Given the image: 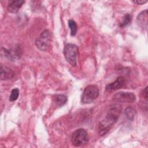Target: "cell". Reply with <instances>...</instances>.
<instances>
[{
	"label": "cell",
	"instance_id": "5",
	"mask_svg": "<svg viewBox=\"0 0 148 148\" xmlns=\"http://www.w3.org/2000/svg\"><path fill=\"white\" fill-rule=\"evenodd\" d=\"M50 43V34L48 30L43 31L40 36L36 39V47L41 51H46Z\"/></svg>",
	"mask_w": 148,
	"mask_h": 148
},
{
	"label": "cell",
	"instance_id": "4",
	"mask_svg": "<svg viewBox=\"0 0 148 148\" xmlns=\"http://www.w3.org/2000/svg\"><path fill=\"white\" fill-rule=\"evenodd\" d=\"M72 143L75 146H82L88 141L87 131L83 128H79L73 132L71 137Z\"/></svg>",
	"mask_w": 148,
	"mask_h": 148
},
{
	"label": "cell",
	"instance_id": "11",
	"mask_svg": "<svg viewBox=\"0 0 148 148\" xmlns=\"http://www.w3.org/2000/svg\"><path fill=\"white\" fill-rule=\"evenodd\" d=\"M54 101L58 106H61L66 102L67 97L62 94L56 95L54 98Z\"/></svg>",
	"mask_w": 148,
	"mask_h": 148
},
{
	"label": "cell",
	"instance_id": "14",
	"mask_svg": "<svg viewBox=\"0 0 148 148\" xmlns=\"http://www.w3.org/2000/svg\"><path fill=\"white\" fill-rule=\"evenodd\" d=\"M131 16L130 14L127 13L124 16L121 22H120V27H124L127 26V25H128L131 23Z\"/></svg>",
	"mask_w": 148,
	"mask_h": 148
},
{
	"label": "cell",
	"instance_id": "13",
	"mask_svg": "<svg viewBox=\"0 0 148 148\" xmlns=\"http://www.w3.org/2000/svg\"><path fill=\"white\" fill-rule=\"evenodd\" d=\"M68 26L71 29V35L75 36L77 32V25L75 21L73 20H69L68 21Z\"/></svg>",
	"mask_w": 148,
	"mask_h": 148
},
{
	"label": "cell",
	"instance_id": "7",
	"mask_svg": "<svg viewBox=\"0 0 148 148\" xmlns=\"http://www.w3.org/2000/svg\"><path fill=\"white\" fill-rule=\"evenodd\" d=\"M125 83V79L123 76H119L116 80H114L113 82L108 84L106 86V90L107 91H113V90H116L118 89H120L121 88Z\"/></svg>",
	"mask_w": 148,
	"mask_h": 148
},
{
	"label": "cell",
	"instance_id": "6",
	"mask_svg": "<svg viewBox=\"0 0 148 148\" xmlns=\"http://www.w3.org/2000/svg\"><path fill=\"white\" fill-rule=\"evenodd\" d=\"M113 100L119 102H133L136 100V96L132 92L120 91L113 95Z\"/></svg>",
	"mask_w": 148,
	"mask_h": 148
},
{
	"label": "cell",
	"instance_id": "15",
	"mask_svg": "<svg viewBox=\"0 0 148 148\" xmlns=\"http://www.w3.org/2000/svg\"><path fill=\"white\" fill-rule=\"evenodd\" d=\"M19 95V90L17 88H14L12 90L10 95L9 97V101L11 102L15 101L17 99Z\"/></svg>",
	"mask_w": 148,
	"mask_h": 148
},
{
	"label": "cell",
	"instance_id": "12",
	"mask_svg": "<svg viewBox=\"0 0 148 148\" xmlns=\"http://www.w3.org/2000/svg\"><path fill=\"white\" fill-rule=\"evenodd\" d=\"M124 114L128 120L132 121L134 119V117L135 116L136 111L133 108L129 106L125 110Z\"/></svg>",
	"mask_w": 148,
	"mask_h": 148
},
{
	"label": "cell",
	"instance_id": "17",
	"mask_svg": "<svg viewBox=\"0 0 148 148\" xmlns=\"http://www.w3.org/2000/svg\"><path fill=\"white\" fill-rule=\"evenodd\" d=\"M143 96L145 98L146 102H147V87H146L143 90Z\"/></svg>",
	"mask_w": 148,
	"mask_h": 148
},
{
	"label": "cell",
	"instance_id": "9",
	"mask_svg": "<svg viewBox=\"0 0 148 148\" xmlns=\"http://www.w3.org/2000/svg\"><path fill=\"white\" fill-rule=\"evenodd\" d=\"M147 10H145L139 13L136 18V21L138 23V24L143 29H146L147 28Z\"/></svg>",
	"mask_w": 148,
	"mask_h": 148
},
{
	"label": "cell",
	"instance_id": "2",
	"mask_svg": "<svg viewBox=\"0 0 148 148\" xmlns=\"http://www.w3.org/2000/svg\"><path fill=\"white\" fill-rule=\"evenodd\" d=\"M99 95V88L97 85L90 84L84 90L82 96L81 101L83 103H90L93 102Z\"/></svg>",
	"mask_w": 148,
	"mask_h": 148
},
{
	"label": "cell",
	"instance_id": "16",
	"mask_svg": "<svg viewBox=\"0 0 148 148\" xmlns=\"http://www.w3.org/2000/svg\"><path fill=\"white\" fill-rule=\"evenodd\" d=\"M147 2V0H137V1H134L133 2L135 3H136L137 5H143L145 3H146Z\"/></svg>",
	"mask_w": 148,
	"mask_h": 148
},
{
	"label": "cell",
	"instance_id": "3",
	"mask_svg": "<svg viewBox=\"0 0 148 148\" xmlns=\"http://www.w3.org/2000/svg\"><path fill=\"white\" fill-rule=\"evenodd\" d=\"M78 52V47L72 43L66 44L64 49V55L66 61L72 66H75L77 64L76 57Z\"/></svg>",
	"mask_w": 148,
	"mask_h": 148
},
{
	"label": "cell",
	"instance_id": "8",
	"mask_svg": "<svg viewBox=\"0 0 148 148\" xmlns=\"http://www.w3.org/2000/svg\"><path fill=\"white\" fill-rule=\"evenodd\" d=\"M14 75V72L9 67L1 65L0 78L2 80H7L11 79Z\"/></svg>",
	"mask_w": 148,
	"mask_h": 148
},
{
	"label": "cell",
	"instance_id": "1",
	"mask_svg": "<svg viewBox=\"0 0 148 148\" xmlns=\"http://www.w3.org/2000/svg\"><path fill=\"white\" fill-rule=\"evenodd\" d=\"M121 106L119 104H113L109 107L106 115L99 123L98 133L99 135L103 136L106 134L116 123L121 113Z\"/></svg>",
	"mask_w": 148,
	"mask_h": 148
},
{
	"label": "cell",
	"instance_id": "10",
	"mask_svg": "<svg viewBox=\"0 0 148 148\" xmlns=\"http://www.w3.org/2000/svg\"><path fill=\"white\" fill-rule=\"evenodd\" d=\"M24 1H18V0H16V1H10L8 6H7V9L8 12L12 13H17L18 10L20 9V8L23 6L24 4Z\"/></svg>",
	"mask_w": 148,
	"mask_h": 148
}]
</instances>
